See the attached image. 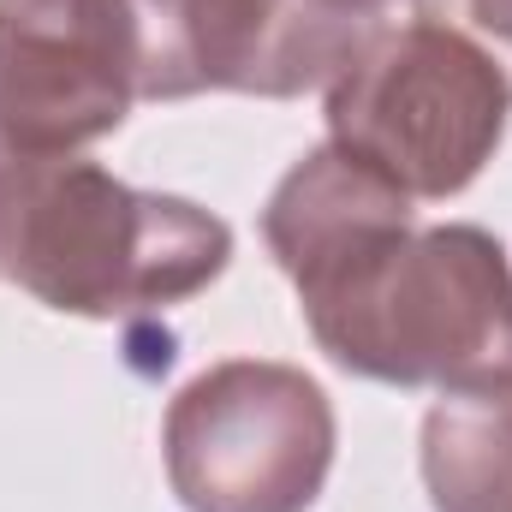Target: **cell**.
<instances>
[{
    "label": "cell",
    "mask_w": 512,
    "mask_h": 512,
    "mask_svg": "<svg viewBox=\"0 0 512 512\" xmlns=\"http://www.w3.org/2000/svg\"><path fill=\"white\" fill-rule=\"evenodd\" d=\"M262 239L310 340L364 382L453 387L512 364V262L471 221L417 227L411 197L346 149H310L268 197Z\"/></svg>",
    "instance_id": "6da1fadb"
},
{
    "label": "cell",
    "mask_w": 512,
    "mask_h": 512,
    "mask_svg": "<svg viewBox=\"0 0 512 512\" xmlns=\"http://www.w3.org/2000/svg\"><path fill=\"white\" fill-rule=\"evenodd\" d=\"M233 262V227L191 197L137 191L96 161L0 149V280L60 316H149Z\"/></svg>",
    "instance_id": "7a4b0ae2"
},
{
    "label": "cell",
    "mask_w": 512,
    "mask_h": 512,
    "mask_svg": "<svg viewBox=\"0 0 512 512\" xmlns=\"http://www.w3.org/2000/svg\"><path fill=\"white\" fill-rule=\"evenodd\" d=\"M328 90V143L411 203L459 197L501 149L512 90L501 66L435 18L376 24Z\"/></svg>",
    "instance_id": "3957f363"
},
{
    "label": "cell",
    "mask_w": 512,
    "mask_h": 512,
    "mask_svg": "<svg viewBox=\"0 0 512 512\" xmlns=\"http://www.w3.org/2000/svg\"><path fill=\"white\" fill-rule=\"evenodd\" d=\"M334 405L316 376L227 358L173 393L161 423L167 483L185 512H310L334 471Z\"/></svg>",
    "instance_id": "277c9868"
},
{
    "label": "cell",
    "mask_w": 512,
    "mask_h": 512,
    "mask_svg": "<svg viewBox=\"0 0 512 512\" xmlns=\"http://www.w3.org/2000/svg\"><path fill=\"white\" fill-rule=\"evenodd\" d=\"M131 102V0H0V149L78 155L126 126Z\"/></svg>",
    "instance_id": "5b68a950"
},
{
    "label": "cell",
    "mask_w": 512,
    "mask_h": 512,
    "mask_svg": "<svg viewBox=\"0 0 512 512\" xmlns=\"http://www.w3.org/2000/svg\"><path fill=\"white\" fill-rule=\"evenodd\" d=\"M131 18L143 102H185L209 90L286 102L328 84L358 48L292 0H131Z\"/></svg>",
    "instance_id": "8992f818"
},
{
    "label": "cell",
    "mask_w": 512,
    "mask_h": 512,
    "mask_svg": "<svg viewBox=\"0 0 512 512\" xmlns=\"http://www.w3.org/2000/svg\"><path fill=\"white\" fill-rule=\"evenodd\" d=\"M423 489L435 512H512V364L441 387L423 417Z\"/></svg>",
    "instance_id": "52a82bcc"
},
{
    "label": "cell",
    "mask_w": 512,
    "mask_h": 512,
    "mask_svg": "<svg viewBox=\"0 0 512 512\" xmlns=\"http://www.w3.org/2000/svg\"><path fill=\"white\" fill-rule=\"evenodd\" d=\"M417 6H423V18L471 36L501 66V78L512 90V0H417Z\"/></svg>",
    "instance_id": "ba28073f"
},
{
    "label": "cell",
    "mask_w": 512,
    "mask_h": 512,
    "mask_svg": "<svg viewBox=\"0 0 512 512\" xmlns=\"http://www.w3.org/2000/svg\"><path fill=\"white\" fill-rule=\"evenodd\" d=\"M292 6L304 18H316V24H328V30L352 36V42H364L376 24H387V12L405 6V0H292Z\"/></svg>",
    "instance_id": "9c48e42d"
}]
</instances>
